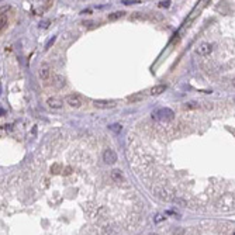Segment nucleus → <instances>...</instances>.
I'll use <instances>...</instances> for the list:
<instances>
[{
    "label": "nucleus",
    "instance_id": "4be33fe9",
    "mask_svg": "<svg viewBox=\"0 0 235 235\" xmlns=\"http://www.w3.org/2000/svg\"><path fill=\"white\" fill-rule=\"evenodd\" d=\"M3 114H4V110H3V108H0V117L3 116Z\"/></svg>",
    "mask_w": 235,
    "mask_h": 235
},
{
    "label": "nucleus",
    "instance_id": "423d86ee",
    "mask_svg": "<svg viewBox=\"0 0 235 235\" xmlns=\"http://www.w3.org/2000/svg\"><path fill=\"white\" fill-rule=\"evenodd\" d=\"M211 49H212V47H211V44H208V42H203V44H200L198 45V48H197V54L198 55H208L210 52H211Z\"/></svg>",
    "mask_w": 235,
    "mask_h": 235
},
{
    "label": "nucleus",
    "instance_id": "f03ea898",
    "mask_svg": "<svg viewBox=\"0 0 235 235\" xmlns=\"http://www.w3.org/2000/svg\"><path fill=\"white\" fill-rule=\"evenodd\" d=\"M65 102L66 104H69L71 107H75V108H79L82 106V99L78 94H69V96H66Z\"/></svg>",
    "mask_w": 235,
    "mask_h": 235
},
{
    "label": "nucleus",
    "instance_id": "4468645a",
    "mask_svg": "<svg viewBox=\"0 0 235 235\" xmlns=\"http://www.w3.org/2000/svg\"><path fill=\"white\" fill-rule=\"evenodd\" d=\"M183 108H186V110H192V108H198V104L194 102H189L186 103V104L183 106Z\"/></svg>",
    "mask_w": 235,
    "mask_h": 235
},
{
    "label": "nucleus",
    "instance_id": "aec40b11",
    "mask_svg": "<svg viewBox=\"0 0 235 235\" xmlns=\"http://www.w3.org/2000/svg\"><path fill=\"white\" fill-rule=\"evenodd\" d=\"M48 24H49V21H42V23H40V27H41V28H47Z\"/></svg>",
    "mask_w": 235,
    "mask_h": 235
},
{
    "label": "nucleus",
    "instance_id": "5701e85b",
    "mask_svg": "<svg viewBox=\"0 0 235 235\" xmlns=\"http://www.w3.org/2000/svg\"><path fill=\"white\" fill-rule=\"evenodd\" d=\"M149 235H156V234H149Z\"/></svg>",
    "mask_w": 235,
    "mask_h": 235
},
{
    "label": "nucleus",
    "instance_id": "a211bd4d",
    "mask_svg": "<svg viewBox=\"0 0 235 235\" xmlns=\"http://www.w3.org/2000/svg\"><path fill=\"white\" fill-rule=\"evenodd\" d=\"M10 10V6H3V7H0V16L3 14V13H7Z\"/></svg>",
    "mask_w": 235,
    "mask_h": 235
},
{
    "label": "nucleus",
    "instance_id": "412c9836",
    "mask_svg": "<svg viewBox=\"0 0 235 235\" xmlns=\"http://www.w3.org/2000/svg\"><path fill=\"white\" fill-rule=\"evenodd\" d=\"M161 220H163V217H162V215H156V222H159V221H161Z\"/></svg>",
    "mask_w": 235,
    "mask_h": 235
},
{
    "label": "nucleus",
    "instance_id": "20e7f679",
    "mask_svg": "<svg viewBox=\"0 0 235 235\" xmlns=\"http://www.w3.org/2000/svg\"><path fill=\"white\" fill-rule=\"evenodd\" d=\"M93 104L97 108H113L116 106V102H111V100H94Z\"/></svg>",
    "mask_w": 235,
    "mask_h": 235
},
{
    "label": "nucleus",
    "instance_id": "f8f14e48",
    "mask_svg": "<svg viewBox=\"0 0 235 235\" xmlns=\"http://www.w3.org/2000/svg\"><path fill=\"white\" fill-rule=\"evenodd\" d=\"M51 3H52V2H44L42 6H40L38 9H35V10H34V13H35V14H41V13H44L47 9H48L49 6H51Z\"/></svg>",
    "mask_w": 235,
    "mask_h": 235
},
{
    "label": "nucleus",
    "instance_id": "7ed1b4c3",
    "mask_svg": "<svg viewBox=\"0 0 235 235\" xmlns=\"http://www.w3.org/2000/svg\"><path fill=\"white\" fill-rule=\"evenodd\" d=\"M103 161L106 162V163H108V165H113V163H116L117 162V153L114 152L113 149H106L104 151V153H103Z\"/></svg>",
    "mask_w": 235,
    "mask_h": 235
},
{
    "label": "nucleus",
    "instance_id": "39448f33",
    "mask_svg": "<svg viewBox=\"0 0 235 235\" xmlns=\"http://www.w3.org/2000/svg\"><path fill=\"white\" fill-rule=\"evenodd\" d=\"M47 104H48V107H51V108H62L63 102L59 99V97H49V99L47 100Z\"/></svg>",
    "mask_w": 235,
    "mask_h": 235
},
{
    "label": "nucleus",
    "instance_id": "0eeeda50",
    "mask_svg": "<svg viewBox=\"0 0 235 235\" xmlns=\"http://www.w3.org/2000/svg\"><path fill=\"white\" fill-rule=\"evenodd\" d=\"M165 90H166V86L165 85H156V86H153V88H151L149 93L152 94V96H158V94L163 93Z\"/></svg>",
    "mask_w": 235,
    "mask_h": 235
},
{
    "label": "nucleus",
    "instance_id": "dca6fc26",
    "mask_svg": "<svg viewBox=\"0 0 235 235\" xmlns=\"http://www.w3.org/2000/svg\"><path fill=\"white\" fill-rule=\"evenodd\" d=\"M121 3L128 6V4H137V3H141V2H139V0H122Z\"/></svg>",
    "mask_w": 235,
    "mask_h": 235
},
{
    "label": "nucleus",
    "instance_id": "6ab92c4d",
    "mask_svg": "<svg viewBox=\"0 0 235 235\" xmlns=\"http://www.w3.org/2000/svg\"><path fill=\"white\" fill-rule=\"evenodd\" d=\"M54 41H55V37H52V40H49V41H48V44H47V45H45V49H48L49 47H51L52 44H54Z\"/></svg>",
    "mask_w": 235,
    "mask_h": 235
},
{
    "label": "nucleus",
    "instance_id": "1a4fd4ad",
    "mask_svg": "<svg viewBox=\"0 0 235 235\" xmlns=\"http://www.w3.org/2000/svg\"><path fill=\"white\" fill-rule=\"evenodd\" d=\"M111 178H113V180H116V182H121V180H124L121 170H118V169H114L113 172H111Z\"/></svg>",
    "mask_w": 235,
    "mask_h": 235
},
{
    "label": "nucleus",
    "instance_id": "6e6552de",
    "mask_svg": "<svg viewBox=\"0 0 235 235\" xmlns=\"http://www.w3.org/2000/svg\"><path fill=\"white\" fill-rule=\"evenodd\" d=\"M49 75H51V69H49V66L48 65L41 66V69H40V78H41V79L47 80L49 78Z\"/></svg>",
    "mask_w": 235,
    "mask_h": 235
},
{
    "label": "nucleus",
    "instance_id": "2eb2a0df",
    "mask_svg": "<svg viewBox=\"0 0 235 235\" xmlns=\"http://www.w3.org/2000/svg\"><path fill=\"white\" fill-rule=\"evenodd\" d=\"M6 24H7V18L4 16H0V30H3Z\"/></svg>",
    "mask_w": 235,
    "mask_h": 235
},
{
    "label": "nucleus",
    "instance_id": "9b49d317",
    "mask_svg": "<svg viewBox=\"0 0 235 235\" xmlns=\"http://www.w3.org/2000/svg\"><path fill=\"white\" fill-rule=\"evenodd\" d=\"M124 14H125L124 12H114V13H111V14H108L107 18L110 21H116V20H118V18H121Z\"/></svg>",
    "mask_w": 235,
    "mask_h": 235
},
{
    "label": "nucleus",
    "instance_id": "f257e3e1",
    "mask_svg": "<svg viewBox=\"0 0 235 235\" xmlns=\"http://www.w3.org/2000/svg\"><path fill=\"white\" fill-rule=\"evenodd\" d=\"M152 117L155 120H158V121H170V120H173V117H175V113H173L170 108L163 107V108H158L156 111H153Z\"/></svg>",
    "mask_w": 235,
    "mask_h": 235
},
{
    "label": "nucleus",
    "instance_id": "ddd939ff",
    "mask_svg": "<svg viewBox=\"0 0 235 235\" xmlns=\"http://www.w3.org/2000/svg\"><path fill=\"white\" fill-rule=\"evenodd\" d=\"M108 128H110L113 132L120 134V132H121V130H122V125L121 124H111V125H108Z\"/></svg>",
    "mask_w": 235,
    "mask_h": 235
},
{
    "label": "nucleus",
    "instance_id": "f3484780",
    "mask_svg": "<svg viewBox=\"0 0 235 235\" xmlns=\"http://www.w3.org/2000/svg\"><path fill=\"white\" fill-rule=\"evenodd\" d=\"M158 6H159V7H165V9H168V7L170 6V2H169V0H166V2H159Z\"/></svg>",
    "mask_w": 235,
    "mask_h": 235
},
{
    "label": "nucleus",
    "instance_id": "9d476101",
    "mask_svg": "<svg viewBox=\"0 0 235 235\" xmlns=\"http://www.w3.org/2000/svg\"><path fill=\"white\" fill-rule=\"evenodd\" d=\"M144 99L141 93H135V94H131V96H127V102H131V103H135V102H141Z\"/></svg>",
    "mask_w": 235,
    "mask_h": 235
}]
</instances>
